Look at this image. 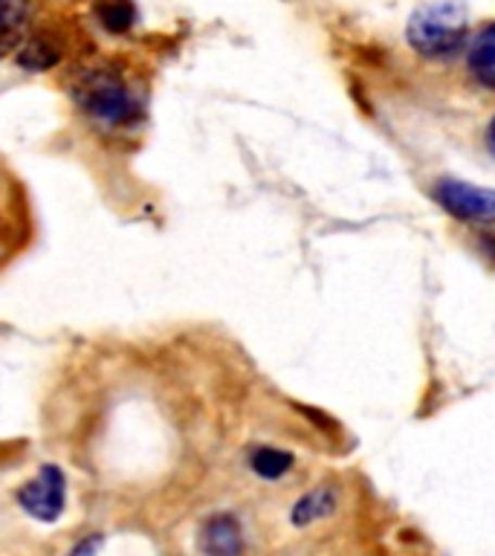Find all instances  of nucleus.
I'll return each mask as SVG.
<instances>
[{
	"label": "nucleus",
	"mask_w": 495,
	"mask_h": 556,
	"mask_svg": "<svg viewBox=\"0 0 495 556\" xmlns=\"http://www.w3.org/2000/svg\"><path fill=\"white\" fill-rule=\"evenodd\" d=\"M408 43L420 55H446L467 38V7L460 0H432L411 12L406 26Z\"/></svg>",
	"instance_id": "f257e3e1"
},
{
	"label": "nucleus",
	"mask_w": 495,
	"mask_h": 556,
	"mask_svg": "<svg viewBox=\"0 0 495 556\" xmlns=\"http://www.w3.org/2000/svg\"><path fill=\"white\" fill-rule=\"evenodd\" d=\"M76 99L90 116L104 122H122L130 111L128 87L122 85L113 73H102V70L87 73V76L78 81Z\"/></svg>",
	"instance_id": "f03ea898"
},
{
	"label": "nucleus",
	"mask_w": 495,
	"mask_h": 556,
	"mask_svg": "<svg viewBox=\"0 0 495 556\" xmlns=\"http://www.w3.org/2000/svg\"><path fill=\"white\" fill-rule=\"evenodd\" d=\"M64 502H67V481L55 464H43L38 476L17 490V504L38 521L59 519L64 513Z\"/></svg>",
	"instance_id": "7ed1b4c3"
},
{
	"label": "nucleus",
	"mask_w": 495,
	"mask_h": 556,
	"mask_svg": "<svg viewBox=\"0 0 495 556\" xmlns=\"http://www.w3.org/2000/svg\"><path fill=\"white\" fill-rule=\"evenodd\" d=\"M434 200L460 220L490 224L495 217V194L484 186H472V182L464 180H441L434 186Z\"/></svg>",
	"instance_id": "20e7f679"
},
{
	"label": "nucleus",
	"mask_w": 495,
	"mask_h": 556,
	"mask_svg": "<svg viewBox=\"0 0 495 556\" xmlns=\"http://www.w3.org/2000/svg\"><path fill=\"white\" fill-rule=\"evenodd\" d=\"M200 547L206 556H241L243 536L238 519L229 513L212 516L200 530Z\"/></svg>",
	"instance_id": "39448f33"
},
{
	"label": "nucleus",
	"mask_w": 495,
	"mask_h": 556,
	"mask_svg": "<svg viewBox=\"0 0 495 556\" xmlns=\"http://www.w3.org/2000/svg\"><path fill=\"white\" fill-rule=\"evenodd\" d=\"M337 510V490L330 484H321L310 493H304L299 502L293 504V513H290V519H293L295 528H307L313 521L328 519L330 513Z\"/></svg>",
	"instance_id": "423d86ee"
},
{
	"label": "nucleus",
	"mask_w": 495,
	"mask_h": 556,
	"mask_svg": "<svg viewBox=\"0 0 495 556\" xmlns=\"http://www.w3.org/2000/svg\"><path fill=\"white\" fill-rule=\"evenodd\" d=\"M26 21H29V7L26 0H7L0 9V59H7L17 43L24 41Z\"/></svg>",
	"instance_id": "0eeeda50"
},
{
	"label": "nucleus",
	"mask_w": 495,
	"mask_h": 556,
	"mask_svg": "<svg viewBox=\"0 0 495 556\" xmlns=\"http://www.w3.org/2000/svg\"><path fill=\"white\" fill-rule=\"evenodd\" d=\"M469 67H472V76H475L481 85H495V26H484V29L472 38Z\"/></svg>",
	"instance_id": "6e6552de"
},
{
	"label": "nucleus",
	"mask_w": 495,
	"mask_h": 556,
	"mask_svg": "<svg viewBox=\"0 0 495 556\" xmlns=\"http://www.w3.org/2000/svg\"><path fill=\"white\" fill-rule=\"evenodd\" d=\"M61 50L59 43L50 41V38H33L26 41L21 50H17V64L24 70H33V73H41V70H50L52 64H59Z\"/></svg>",
	"instance_id": "1a4fd4ad"
},
{
	"label": "nucleus",
	"mask_w": 495,
	"mask_h": 556,
	"mask_svg": "<svg viewBox=\"0 0 495 556\" xmlns=\"http://www.w3.org/2000/svg\"><path fill=\"white\" fill-rule=\"evenodd\" d=\"M250 464L255 469V476L276 481V478H281L287 469L293 467V455L284 450H272V446H261V450L252 452Z\"/></svg>",
	"instance_id": "9d476101"
},
{
	"label": "nucleus",
	"mask_w": 495,
	"mask_h": 556,
	"mask_svg": "<svg viewBox=\"0 0 495 556\" xmlns=\"http://www.w3.org/2000/svg\"><path fill=\"white\" fill-rule=\"evenodd\" d=\"M102 15L104 21H107V26L116 29V33H122V29H128L130 26V7L125 0H113V3H107V7L102 9Z\"/></svg>",
	"instance_id": "9b49d317"
},
{
	"label": "nucleus",
	"mask_w": 495,
	"mask_h": 556,
	"mask_svg": "<svg viewBox=\"0 0 495 556\" xmlns=\"http://www.w3.org/2000/svg\"><path fill=\"white\" fill-rule=\"evenodd\" d=\"M102 545H104L102 533H93V536H87L85 542H78V545L73 547V554H69V556H96Z\"/></svg>",
	"instance_id": "f8f14e48"
},
{
	"label": "nucleus",
	"mask_w": 495,
	"mask_h": 556,
	"mask_svg": "<svg viewBox=\"0 0 495 556\" xmlns=\"http://www.w3.org/2000/svg\"><path fill=\"white\" fill-rule=\"evenodd\" d=\"M3 3H7V0H0V9H3Z\"/></svg>",
	"instance_id": "ddd939ff"
}]
</instances>
